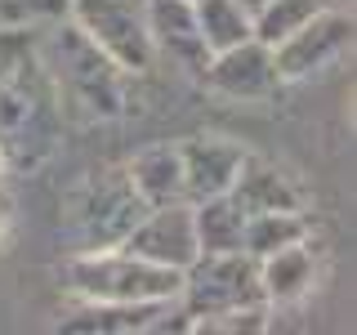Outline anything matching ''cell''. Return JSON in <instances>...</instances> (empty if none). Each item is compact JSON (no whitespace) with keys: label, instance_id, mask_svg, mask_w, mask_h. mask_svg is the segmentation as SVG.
<instances>
[{"label":"cell","instance_id":"cb8c5ba5","mask_svg":"<svg viewBox=\"0 0 357 335\" xmlns=\"http://www.w3.org/2000/svg\"><path fill=\"white\" fill-rule=\"evenodd\" d=\"M0 170H5V152H0Z\"/></svg>","mask_w":357,"mask_h":335},{"label":"cell","instance_id":"8992f818","mask_svg":"<svg viewBox=\"0 0 357 335\" xmlns=\"http://www.w3.org/2000/svg\"><path fill=\"white\" fill-rule=\"evenodd\" d=\"M67 18L85 31L98 50L107 54L121 72H148L152 67V40H148V18L143 0H67Z\"/></svg>","mask_w":357,"mask_h":335},{"label":"cell","instance_id":"7a4b0ae2","mask_svg":"<svg viewBox=\"0 0 357 335\" xmlns=\"http://www.w3.org/2000/svg\"><path fill=\"white\" fill-rule=\"evenodd\" d=\"M59 85L50 67L40 63V50L0 85V152L5 165L31 170L59 143Z\"/></svg>","mask_w":357,"mask_h":335},{"label":"cell","instance_id":"603a6c76","mask_svg":"<svg viewBox=\"0 0 357 335\" xmlns=\"http://www.w3.org/2000/svg\"><path fill=\"white\" fill-rule=\"evenodd\" d=\"M237 5H241V9H245V14H250V18H255V14H259V9L268 5V0H237Z\"/></svg>","mask_w":357,"mask_h":335},{"label":"cell","instance_id":"ba28073f","mask_svg":"<svg viewBox=\"0 0 357 335\" xmlns=\"http://www.w3.org/2000/svg\"><path fill=\"white\" fill-rule=\"evenodd\" d=\"M121 251L139 255L148 264L174 268L183 273L188 264L197 260V228H192V201H161V206H148L143 219L130 228V237L121 241Z\"/></svg>","mask_w":357,"mask_h":335},{"label":"cell","instance_id":"7c38bea8","mask_svg":"<svg viewBox=\"0 0 357 335\" xmlns=\"http://www.w3.org/2000/svg\"><path fill=\"white\" fill-rule=\"evenodd\" d=\"M245 161V148H237L232 139L219 134H197V139L178 143V165H183V197L188 201H206V197H223L232 188Z\"/></svg>","mask_w":357,"mask_h":335},{"label":"cell","instance_id":"9c48e42d","mask_svg":"<svg viewBox=\"0 0 357 335\" xmlns=\"http://www.w3.org/2000/svg\"><path fill=\"white\" fill-rule=\"evenodd\" d=\"M63 331L72 335H165V331H192L188 308L174 299H134V304H94L85 299L81 313L63 318Z\"/></svg>","mask_w":357,"mask_h":335},{"label":"cell","instance_id":"52a82bcc","mask_svg":"<svg viewBox=\"0 0 357 335\" xmlns=\"http://www.w3.org/2000/svg\"><path fill=\"white\" fill-rule=\"evenodd\" d=\"M349 45H353V18L344 9L321 5L304 27H295L290 36L273 45V59H277L282 81H304V76L331 67L340 54H349Z\"/></svg>","mask_w":357,"mask_h":335},{"label":"cell","instance_id":"8fae6325","mask_svg":"<svg viewBox=\"0 0 357 335\" xmlns=\"http://www.w3.org/2000/svg\"><path fill=\"white\" fill-rule=\"evenodd\" d=\"M210 89H219V94L237 98V103H255V98H268L277 94V85H282V72H277V59H273V45L264 40H241L232 45V50H219L210 54V67L206 76H201Z\"/></svg>","mask_w":357,"mask_h":335},{"label":"cell","instance_id":"277c9868","mask_svg":"<svg viewBox=\"0 0 357 335\" xmlns=\"http://www.w3.org/2000/svg\"><path fill=\"white\" fill-rule=\"evenodd\" d=\"M148 201L130 184L126 170H98L72 197V237L76 251H116L130 228L143 219Z\"/></svg>","mask_w":357,"mask_h":335},{"label":"cell","instance_id":"5b68a950","mask_svg":"<svg viewBox=\"0 0 357 335\" xmlns=\"http://www.w3.org/2000/svg\"><path fill=\"white\" fill-rule=\"evenodd\" d=\"M178 304L188 318H219L232 308H255L268 304L264 282H259V260L245 251H223V255H197L183 268V286H178Z\"/></svg>","mask_w":357,"mask_h":335},{"label":"cell","instance_id":"6da1fadb","mask_svg":"<svg viewBox=\"0 0 357 335\" xmlns=\"http://www.w3.org/2000/svg\"><path fill=\"white\" fill-rule=\"evenodd\" d=\"M45 31L50 36H40V63L50 67L59 94H67L89 117H121L126 112V72L72 18L45 22Z\"/></svg>","mask_w":357,"mask_h":335},{"label":"cell","instance_id":"ac0fdd59","mask_svg":"<svg viewBox=\"0 0 357 335\" xmlns=\"http://www.w3.org/2000/svg\"><path fill=\"white\" fill-rule=\"evenodd\" d=\"M290 241H308L304 210H264V215H245V241H241L245 255L264 260V255L282 251Z\"/></svg>","mask_w":357,"mask_h":335},{"label":"cell","instance_id":"7402d4cb","mask_svg":"<svg viewBox=\"0 0 357 335\" xmlns=\"http://www.w3.org/2000/svg\"><path fill=\"white\" fill-rule=\"evenodd\" d=\"M268 304H255V308H232V313H219V318H201L192 322V331H210V335H219V331H264L268 327Z\"/></svg>","mask_w":357,"mask_h":335},{"label":"cell","instance_id":"30bf717a","mask_svg":"<svg viewBox=\"0 0 357 335\" xmlns=\"http://www.w3.org/2000/svg\"><path fill=\"white\" fill-rule=\"evenodd\" d=\"M143 18H148V40L152 54L170 59L183 76L201 81L210 67V50L201 40L192 0H143Z\"/></svg>","mask_w":357,"mask_h":335},{"label":"cell","instance_id":"44dd1931","mask_svg":"<svg viewBox=\"0 0 357 335\" xmlns=\"http://www.w3.org/2000/svg\"><path fill=\"white\" fill-rule=\"evenodd\" d=\"M40 50V27H0V85Z\"/></svg>","mask_w":357,"mask_h":335},{"label":"cell","instance_id":"e0dca14e","mask_svg":"<svg viewBox=\"0 0 357 335\" xmlns=\"http://www.w3.org/2000/svg\"><path fill=\"white\" fill-rule=\"evenodd\" d=\"M192 14H197L201 40H206L210 54L232 50V45L255 36V18L245 14L237 0H192Z\"/></svg>","mask_w":357,"mask_h":335},{"label":"cell","instance_id":"ffe728a7","mask_svg":"<svg viewBox=\"0 0 357 335\" xmlns=\"http://www.w3.org/2000/svg\"><path fill=\"white\" fill-rule=\"evenodd\" d=\"M67 18V0H0V27H45Z\"/></svg>","mask_w":357,"mask_h":335},{"label":"cell","instance_id":"3957f363","mask_svg":"<svg viewBox=\"0 0 357 335\" xmlns=\"http://www.w3.org/2000/svg\"><path fill=\"white\" fill-rule=\"evenodd\" d=\"M67 286L94 304H134V299H174L183 273L148 264L130 251H81L67 264Z\"/></svg>","mask_w":357,"mask_h":335},{"label":"cell","instance_id":"2e32d148","mask_svg":"<svg viewBox=\"0 0 357 335\" xmlns=\"http://www.w3.org/2000/svg\"><path fill=\"white\" fill-rule=\"evenodd\" d=\"M126 174H130V184L139 188V197L148 201V206H161V201H178V197H183V165H178V148H148V152H139L126 165Z\"/></svg>","mask_w":357,"mask_h":335},{"label":"cell","instance_id":"d6986e66","mask_svg":"<svg viewBox=\"0 0 357 335\" xmlns=\"http://www.w3.org/2000/svg\"><path fill=\"white\" fill-rule=\"evenodd\" d=\"M321 5H326V0H268L259 14H255V40L277 45L282 36H290L295 27H304Z\"/></svg>","mask_w":357,"mask_h":335},{"label":"cell","instance_id":"9a60e30c","mask_svg":"<svg viewBox=\"0 0 357 335\" xmlns=\"http://www.w3.org/2000/svg\"><path fill=\"white\" fill-rule=\"evenodd\" d=\"M192 228H197V251L201 255L241 251V241H245V210L228 193L192 201Z\"/></svg>","mask_w":357,"mask_h":335},{"label":"cell","instance_id":"5bb4252c","mask_svg":"<svg viewBox=\"0 0 357 335\" xmlns=\"http://www.w3.org/2000/svg\"><path fill=\"white\" fill-rule=\"evenodd\" d=\"M259 282H264V299L268 304H295L304 299L312 282H317V260H312L308 241H290L282 251L259 260Z\"/></svg>","mask_w":357,"mask_h":335},{"label":"cell","instance_id":"4fadbf2b","mask_svg":"<svg viewBox=\"0 0 357 335\" xmlns=\"http://www.w3.org/2000/svg\"><path fill=\"white\" fill-rule=\"evenodd\" d=\"M228 197L237 201L245 215H264V210H304V188H299L286 170H277L273 161L250 156V152H245Z\"/></svg>","mask_w":357,"mask_h":335}]
</instances>
